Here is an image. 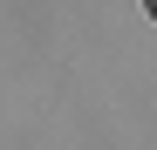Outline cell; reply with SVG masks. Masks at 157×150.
Listing matches in <instances>:
<instances>
[{
  "label": "cell",
  "instance_id": "cell-1",
  "mask_svg": "<svg viewBox=\"0 0 157 150\" xmlns=\"http://www.w3.org/2000/svg\"><path fill=\"white\" fill-rule=\"evenodd\" d=\"M144 14H150V21H157V0H144Z\"/></svg>",
  "mask_w": 157,
  "mask_h": 150
}]
</instances>
